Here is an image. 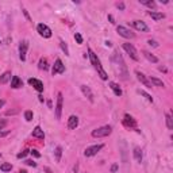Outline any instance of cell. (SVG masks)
Returning <instances> with one entry per match:
<instances>
[{
  "instance_id": "obj_15",
  "label": "cell",
  "mask_w": 173,
  "mask_h": 173,
  "mask_svg": "<svg viewBox=\"0 0 173 173\" xmlns=\"http://www.w3.org/2000/svg\"><path fill=\"white\" fill-rule=\"evenodd\" d=\"M28 84L33 85L38 92H43V83L38 79H28Z\"/></svg>"
},
{
  "instance_id": "obj_28",
  "label": "cell",
  "mask_w": 173,
  "mask_h": 173,
  "mask_svg": "<svg viewBox=\"0 0 173 173\" xmlns=\"http://www.w3.org/2000/svg\"><path fill=\"white\" fill-rule=\"evenodd\" d=\"M150 83H152V85H156V86H164V83H162L160 79H157V77H150Z\"/></svg>"
},
{
  "instance_id": "obj_8",
  "label": "cell",
  "mask_w": 173,
  "mask_h": 173,
  "mask_svg": "<svg viewBox=\"0 0 173 173\" xmlns=\"http://www.w3.org/2000/svg\"><path fill=\"white\" fill-rule=\"evenodd\" d=\"M37 31L39 33V35L43 37V38H50L51 37V30L43 23H39L37 26Z\"/></svg>"
},
{
  "instance_id": "obj_45",
  "label": "cell",
  "mask_w": 173,
  "mask_h": 173,
  "mask_svg": "<svg viewBox=\"0 0 173 173\" xmlns=\"http://www.w3.org/2000/svg\"><path fill=\"white\" fill-rule=\"evenodd\" d=\"M4 103H6V102H4V100H0V108H1V107L4 106Z\"/></svg>"
},
{
  "instance_id": "obj_32",
  "label": "cell",
  "mask_w": 173,
  "mask_h": 173,
  "mask_svg": "<svg viewBox=\"0 0 173 173\" xmlns=\"http://www.w3.org/2000/svg\"><path fill=\"white\" fill-rule=\"evenodd\" d=\"M139 93H141L142 96H145V98H146V100H147V102H150V103H153V98H152V96H150L149 93H146L145 91H139Z\"/></svg>"
},
{
  "instance_id": "obj_25",
  "label": "cell",
  "mask_w": 173,
  "mask_h": 173,
  "mask_svg": "<svg viewBox=\"0 0 173 173\" xmlns=\"http://www.w3.org/2000/svg\"><path fill=\"white\" fill-rule=\"evenodd\" d=\"M141 1V4H145L146 7L152 8V10H156V7H157V4L154 3L153 0H139Z\"/></svg>"
},
{
  "instance_id": "obj_37",
  "label": "cell",
  "mask_w": 173,
  "mask_h": 173,
  "mask_svg": "<svg viewBox=\"0 0 173 173\" xmlns=\"http://www.w3.org/2000/svg\"><path fill=\"white\" fill-rule=\"evenodd\" d=\"M30 153H31L33 156H34V157H37V158H38V157H41V154L38 153V150H35V149H33V150H30Z\"/></svg>"
},
{
  "instance_id": "obj_14",
  "label": "cell",
  "mask_w": 173,
  "mask_h": 173,
  "mask_svg": "<svg viewBox=\"0 0 173 173\" xmlns=\"http://www.w3.org/2000/svg\"><path fill=\"white\" fill-rule=\"evenodd\" d=\"M80 88H81V92L84 93V96H85V98L88 99V100H89L91 103H93V100H95V99H93V92L91 91L89 86H86V85H81Z\"/></svg>"
},
{
  "instance_id": "obj_29",
  "label": "cell",
  "mask_w": 173,
  "mask_h": 173,
  "mask_svg": "<svg viewBox=\"0 0 173 173\" xmlns=\"http://www.w3.org/2000/svg\"><path fill=\"white\" fill-rule=\"evenodd\" d=\"M165 118H166V126H168V129L172 130L173 129V120H172V116H170V114H168V112H166Z\"/></svg>"
},
{
  "instance_id": "obj_23",
  "label": "cell",
  "mask_w": 173,
  "mask_h": 173,
  "mask_svg": "<svg viewBox=\"0 0 173 173\" xmlns=\"http://www.w3.org/2000/svg\"><path fill=\"white\" fill-rule=\"evenodd\" d=\"M38 66H39L41 71H47V69H49V64H47V60L45 58V57H42V58L39 60V62H38Z\"/></svg>"
},
{
  "instance_id": "obj_46",
  "label": "cell",
  "mask_w": 173,
  "mask_h": 173,
  "mask_svg": "<svg viewBox=\"0 0 173 173\" xmlns=\"http://www.w3.org/2000/svg\"><path fill=\"white\" fill-rule=\"evenodd\" d=\"M18 173H27V172H26V170H19Z\"/></svg>"
},
{
  "instance_id": "obj_1",
  "label": "cell",
  "mask_w": 173,
  "mask_h": 173,
  "mask_svg": "<svg viewBox=\"0 0 173 173\" xmlns=\"http://www.w3.org/2000/svg\"><path fill=\"white\" fill-rule=\"evenodd\" d=\"M111 61L114 64V68H115V71H116V73H119V76H120L122 79L127 80V66H126V64H125L122 55L119 54L118 50H115L114 53H112Z\"/></svg>"
},
{
  "instance_id": "obj_38",
  "label": "cell",
  "mask_w": 173,
  "mask_h": 173,
  "mask_svg": "<svg viewBox=\"0 0 173 173\" xmlns=\"http://www.w3.org/2000/svg\"><path fill=\"white\" fill-rule=\"evenodd\" d=\"M147 43H149L150 46H153V47H158V43L156 42V41H153V39H149L147 41Z\"/></svg>"
},
{
  "instance_id": "obj_39",
  "label": "cell",
  "mask_w": 173,
  "mask_h": 173,
  "mask_svg": "<svg viewBox=\"0 0 173 173\" xmlns=\"http://www.w3.org/2000/svg\"><path fill=\"white\" fill-rule=\"evenodd\" d=\"M22 11H23V14H24V16H26V19L28 20V22H31V18H30V15H28V12L24 10V8H22Z\"/></svg>"
},
{
  "instance_id": "obj_40",
  "label": "cell",
  "mask_w": 173,
  "mask_h": 173,
  "mask_svg": "<svg viewBox=\"0 0 173 173\" xmlns=\"http://www.w3.org/2000/svg\"><path fill=\"white\" fill-rule=\"evenodd\" d=\"M6 126H7V120H0V130H3Z\"/></svg>"
},
{
  "instance_id": "obj_20",
  "label": "cell",
  "mask_w": 173,
  "mask_h": 173,
  "mask_svg": "<svg viewBox=\"0 0 173 173\" xmlns=\"http://www.w3.org/2000/svg\"><path fill=\"white\" fill-rule=\"evenodd\" d=\"M33 137L38 138V139H43V138H45V133H43V130L41 129V126H37L35 129L33 130Z\"/></svg>"
},
{
  "instance_id": "obj_36",
  "label": "cell",
  "mask_w": 173,
  "mask_h": 173,
  "mask_svg": "<svg viewBox=\"0 0 173 173\" xmlns=\"http://www.w3.org/2000/svg\"><path fill=\"white\" fill-rule=\"evenodd\" d=\"M19 112V110H10V111H6V115L7 116H10V115H15Z\"/></svg>"
},
{
  "instance_id": "obj_5",
  "label": "cell",
  "mask_w": 173,
  "mask_h": 173,
  "mask_svg": "<svg viewBox=\"0 0 173 173\" xmlns=\"http://www.w3.org/2000/svg\"><path fill=\"white\" fill-rule=\"evenodd\" d=\"M116 33H118L120 37H123V38H127V39H133L134 37H135V34L131 33V30H129V28L125 27V26H118V27H116Z\"/></svg>"
},
{
  "instance_id": "obj_9",
  "label": "cell",
  "mask_w": 173,
  "mask_h": 173,
  "mask_svg": "<svg viewBox=\"0 0 173 173\" xmlns=\"http://www.w3.org/2000/svg\"><path fill=\"white\" fill-rule=\"evenodd\" d=\"M65 72V65L62 64V61L60 58L55 60L54 62V66H53V69H51V73H53V76L54 75H58V73H64Z\"/></svg>"
},
{
  "instance_id": "obj_7",
  "label": "cell",
  "mask_w": 173,
  "mask_h": 173,
  "mask_svg": "<svg viewBox=\"0 0 173 173\" xmlns=\"http://www.w3.org/2000/svg\"><path fill=\"white\" fill-rule=\"evenodd\" d=\"M103 143H99V145H93V146H89V147H86L85 152H84V156L85 157H92L95 154H98L100 150L103 149Z\"/></svg>"
},
{
  "instance_id": "obj_31",
  "label": "cell",
  "mask_w": 173,
  "mask_h": 173,
  "mask_svg": "<svg viewBox=\"0 0 173 173\" xmlns=\"http://www.w3.org/2000/svg\"><path fill=\"white\" fill-rule=\"evenodd\" d=\"M33 116H34V115H33V111H26V112H24V119H26L27 122H31Z\"/></svg>"
},
{
  "instance_id": "obj_13",
  "label": "cell",
  "mask_w": 173,
  "mask_h": 173,
  "mask_svg": "<svg viewBox=\"0 0 173 173\" xmlns=\"http://www.w3.org/2000/svg\"><path fill=\"white\" fill-rule=\"evenodd\" d=\"M133 26H134L135 30H138V31H143V33L149 31V27H147V26L145 24V22H142V20H134Z\"/></svg>"
},
{
  "instance_id": "obj_26",
  "label": "cell",
  "mask_w": 173,
  "mask_h": 173,
  "mask_svg": "<svg viewBox=\"0 0 173 173\" xmlns=\"http://www.w3.org/2000/svg\"><path fill=\"white\" fill-rule=\"evenodd\" d=\"M54 154H55V161L60 162L61 161V156H62V147H61V146H57L54 150Z\"/></svg>"
},
{
  "instance_id": "obj_30",
  "label": "cell",
  "mask_w": 173,
  "mask_h": 173,
  "mask_svg": "<svg viewBox=\"0 0 173 173\" xmlns=\"http://www.w3.org/2000/svg\"><path fill=\"white\" fill-rule=\"evenodd\" d=\"M60 46H61V49H62V51L65 53V55H69V49H68L66 43L64 42L62 39H60Z\"/></svg>"
},
{
  "instance_id": "obj_42",
  "label": "cell",
  "mask_w": 173,
  "mask_h": 173,
  "mask_svg": "<svg viewBox=\"0 0 173 173\" xmlns=\"http://www.w3.org/2000/svg\"><path fill=\"white\" fill-rule=\"evenodd\" d=\"M116 170H118V165H116V164H114V165L111 166V172H112V173H115V172H116Z\"/></svg>"
},
{
  "instance_id": "obj_22",
  "label": "cell",
  "mask_w": 173,
  "mask_h": 173,
  "mask_svg": "<svg viewBox=\"0 0 173 173\" xmlns=\"http://www.w3.org/2000/svg\"><path fill=\"white\" fill-rule=\"evenodd\" d=\"M143 55H145L146 58L149 60L150 62H153V64H157V62H158V58H157V57H156L154 54H152V53H149V51L143 50Z\"/></svg>"
},
{
  "instance_id": "obj_11",
  "label": "cell",
  "mask_w": 173,
  "mask_h": 173,
  "mask_svg": "<svg viewBox=\"0 0 173 173\" xmlns=\"http://www.w3.org/2000/svg\"><path fill=\"white\" fill-rule=\"evenodd\" d=\"M123 125L126 127H130V129H135V127H137V120H135L133 116H130L129 114H126L125 118H123Z\"/></svg>"
},
{
  "instance_id": "obj_27",
  "label": "cell",
  "mask_w": 173,
  "mask_h": 173,
  "mask_svg": "<svg viewBox=\"0 0 173 173\" xmlns=\"http://www.w3.org/2000/svg\"><path fill=\"white\" fill-rule=\"evenodd\" d=\"M11 169H12V165L10 162H3V164L0 165V170H1V172H11Z\"/></svg>"
},
{
  "instance_id": "obj_16",
  "label": "cell",
  "mask_w": 173,
  "mask_h": 173,
  "mask_svg": "<svg viewBox=\"0 0 173 173\" xmlns=\"http://www.w3.org/2000/svg\"><path fill=\"white\" fill-rule=\"evenodd\" d=\"M77 126H79V118L76 115H71L69 119H68V129L75 130Z\"/></svg>"
},
{
  "instance_id": "obj_6",
  "label": "cell",
  "mask_w": 173,
  "mask_h": 173,
  "mask_svg": "<svg viewBox=\"0 0 173 173\" xmlns=\"http://www.w3.org/2000/svg\"><path fill=\"white\" fill-rule=\"evenodd\" d=\"M62 104H64L62 93L58 92V95H57V104H55V118L57 119H61V115H62Z\"/></svg>"
},
{
  "instance_id": "obj_3",
  "label": "cell",
  "mask_w": 173,
  "mask_h": 173,
  "mask_svg": "<svg viewBox=\"0 0 173 173\" xmlns=\"http://www.w3.org/2000/svg\"><path fill=\"white\" fill-rule=\"evenodd\" d=\"M111 133H112V127L103 126V127H99V129L93 130V131L91 133V135L93 138H103V137H108Z\"/></svg>"
},
{
  "instance_id": "obj_12",
  "label": "cell",
  "mask_w": 173,
  "mask_h": 173,
  "mask_svg": "<svg viewBox=\"0 0 173 173\" xmlns=\"http://www.w3.org/2000/svg\"><path fill=\"white\" fill-rule=\"evenodd\" d=\"M135 76H137V79L139 80V81H141V83L143 84L145 86H147V88H152V86H153V85H152V83H150V80L147 79L143 73H141L139 71H135Z\"/></svg>"
},
{
  "instance_id": "obj_33",
  "label": "cell",
  "mask_w": 173,
  "mask_h": 173,
  "mask_svg": "<svg viewBox=\"0 0 173 173\" xmlns=\"http://www.w3.org/2000/svg\"><path fill=\"white\" fill-rule=\"evenodd\" d=\"M75 39H76V42L79 43V45H81V43H83V37H81V34H80V33H76V34H75Z\"/></svg>"
},
{
  "instance_id": "obj_41",
  "label": "cell",
  "mask_w": 173,
  "mask_h": 173,
  "mask_svg": "<svg viewBox=\"0 0 173 173\" xmlns=\"http://www.w3.org/2000/svg\"><path fill=\"white\" fill-rule=\"evenodd\" d=\"M8 134H10V131H0V138H3V137H7Z\"/></svg>"
},
{
  "instance_id": "obj_35",
  "label": "cell",
  "mask_w": 173,
  "mask_h": 173,
  "mask_svg": "<svg viewBox=\"0 0 173 173\" xmlns=\"http://www.w3.org/2000/svg\"><path fill=\"white\" fill-rule=\"evenodd\" d=\"M24 164H26V165H28V166H33V168H35V166H37V162L31 161V160H27V161H24Z\"/></svg>"
},
{
  "instance_id": "obj_19",
  "label": "cell",
  "mask_w": 173,
  "mask_h": 173,
  "mask_svg": "<svg viewBox=\"0 0 173 173\" xmlns=\"http://www.w3.org/2000/svg\"><path fill=\"white\" fill-rule=\"evenodd\" d=\"M133 154H134V158H135V161L137 162H142V158H143V153H142V149L141 147H134V152H133Z\"/></svg>"
},
{
  "instance_id": "obj_44",
  "label": "cell",
  "mask_w": 173,
  "mask_h": 173,
  "mask_svg": "<svg viewBox=\"0 0 173 173\" xmlns=\"http://www.w3.org/2000/svg\"><path fill=\"white\" fill-rule=\"evenodd\" d=\"M108 20H110L111 23H115V20H114V16H112V15H108Z\"/></svg>"
},
{
  "instance_id": "obj_34",
  "label": "cell",
  "mask_w": 173,
  "mask_h": 173,
  "mask_svg": "<svg viewBox=\"0 0 173 173\" xmlns=\"http://www.w3.org/2000/svg\"><path fill=\"white\" fill-rule=\"evenodd\" d=\"M30 153V150H27V149H24V150H22L19 154H18V158H24L27 154Z\"/></svg>"
},
{
  "instance_id": "obj_4",
  "label": "cell",
  "mask_w": 173,
  "mask_h": 173,
  "mask_svg": "<svg viewBox=\"0 0 173 173\" xmlns=\"http://www.w3.org/2000/svg\"><path fill=\"white\" fill-rule=\"evenodd\" d=\"M123 49L126 50V53L131 57V58L134 60V61H138L139 60V57H138V51L137 49L131 45V43H123Z\"/></svg>"
},
{
  "instance_id": "obj_18",
  "label": "cell",
  "mask_w": 173,
  "mask_h": 173,
  "mask_svg": "<svg viewBox=\"0 0 173 173\" xmlns=\"http://www.w3.org/2000/svg\"><path fill=\"white\" fill-rule=\"evenodd\" d=\"M20 86H23V81L20 80L19 76H14V77L11 79V88L18 89V88H20Z\"/></svg>"
},
{
  "instance_id": "obj_17",
  "label": "cell",
  "mask_w": 173,
  "mask_h": 173,
  "mask_svg": "<svg viewBox=\"0 0 173 173\" xmlns=\"http://www.w3.org/2000/svg\"><path fill=\"white\" fill-rule=\"evenodd\" d=\"M147 15H149L152 19L156 20V22L162 20L164 18H165V14H162V12H157V11H147Z\"/></svg>"
},
{
  "instance_id": "obj_43",
  "label": "cell",
  "mask_w": 173,
  "mask_h": 173,
  "mask_svg": "<svg viewBox=\"0 0 173 173\" xmlns=\"http://www.w3.org/2000/svg\"><path fill=\"white\" fill-rule=\"evenodd\" d=\"M116 7H118L119 10H122V11H123V10H125V3H118V4H116Z\"/></svg>"
},
{
  "instance_id": "obj_2",
  "label": "cell",
  "mask_w": 173,
  "mask_h": 173,
  "mask_svg": "<svg viewBox=\"0 0 173 173\" xmlns=\"http://www.w3.org/2000/svg\"><path fill=\"white\" fill-rule=\"evenodd\" d=\"M88 57H89V60H91V64H92L93 68L98 71L99 76H100V79H102V80H108V75H107V72L103 69L100 60L98 58V55L95 54V51L92 50L91 47H88Z\"/></svg>"
},
{
  "instance_id": "obj_10",
  "label": "cell",
  "mask_w": 173,
  "mask_h": 173,
  "mask_svg": "<svg viewBox=\"0 0 173 173\" xmlns=\"http://www.w3.org/2000/svg\"><path fill=\"white\" fill-rule=\"evenodd\" d=\"M28 49V42L27 41H22L19 45V57L22 61H26V53Z\"/></svg>"
},
{
  "instance_id": "obj_24",
  "label": "cell",
  "mask_w": 173,
  "mask_h": 173,
  "mask_svg": "<svg viewBox=\"0 0 173 173\" xmlns=\"http://www.w3.org/2000/svg\"><path fill=\"white\" fill-rule=\"evenodd\" d=\"M11 79V72H4L3 75L0 76V84L8 83V80Z\"/></svg>"
},
{
  "instance_id": "obj_21",
  "label": "cell",
  "mask_w": 173,
  "mask_h": 173,
  "mask_svg": "<svg viewBox=\"0 0 173 173\" xmlns=\"http://www.w3.org/2000/svg\"><path fill=\"white\" fill-rule=\"evenodd\" d=\"M110 88L114 91L115 96H122V89H120V86H119L116 83H114V81H110Z\"/></svg>"
}]
</instances>
